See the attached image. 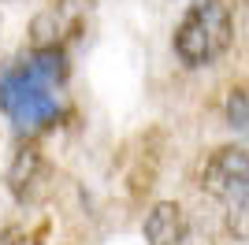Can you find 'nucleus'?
Masks as SVG:
<instances>
[{
	"label": "nucleus",
	"instance_id": "nucleus-7",
	"mask_svg": "<svg viewBox=\"0 0 249 245\" xmlns=\"http://www.w3.org/2000/svg\"><path fill=\"white\" fill-rule=\"evenodd\" d=\"M227 126H234V130H246L249 126V97L242 89L227 93Z\"/></svg>",
	"mask_w": 249,
	"mask_h": 245
},
{
	"label": "nucleus",
	"instance_id": "nucleus-3",
	"mask_svg": "<svg viewBox=\"0 0 249 245\" xmlns=\"http://www.w3.org/2000/svg\"><path fill=\"white\" fill-rule=\"evenodd\" d=\"M201 190L227 212L234 238H249V153L238 145H223L201 167Z\"/></svg>",
	"mask_w": 249,
	"mask_h": 245
},
{
	"label": "nucleus",
	"instance_id": "nucleus-4",
	"mask_svg": "<svg viewBox=\"0 0 249 245\" xmlns=\"http://www.w3.org/2000/svg\"><path fill=\"white\" fill-rule=\"evenodd\" d=\"M8 190L19 204H37L49 193V163L34 145H22L8 163Z\"/></svg>",
	"mask_w": 249,
	"mask_h": 245
},
{
	"label": "nucleus",
	"instance_id": "nucleus-8",
	"mask_svg": "<svg viewBox=\"0 0 249 245\" xmlns=\"http://www.w3.org/2000/svg\"><path fill=\"white\" fill-rule=\"evenodd\" d=\"M0 4H8V0H0Z\"/></svg>",
	"mask_w": 249,
	"mask_h": 245
},
{
	"label": "nucleus",
	"instance_id": "nucleus-6",
	"mask_svg": "<svg viewBox=\"0 0 249 245\" xmlns=\"http://www.w3.org/2000/svg\"><path fill=\"white\" fill-rule=\"evenodd\" d=\"M142 238H145V245H186L190 219H186V212H182V204L156 201L153 208H149L145 223H142Z\"/></svg>",
	"mask_w": 249,
	"mask_h": 245
},
{
	"label": "nucleus",
	"instance_id": "nucleus-1",
	"mask_svg": "<svg viewBox=\"0 0 249 245\" xmlns=\"http://www.w3.org/2000/svg\"><path fill=\"white\" fill-rule=\"evenodd\" d=\"M67 82V49L34 45L0 67V112L19 134H41L60 119V86Z\"/></svg>",
	"mask_w": 249,
	"mask_h": 245
},
{
	"label": "nucleus",
	"instance_id": "nucleus-5",
	"mask_svg": "<svg viewBox=\"0 0 249 245\" xmlns=\"http://www.w3.org/2000/svg\"><path fill=\"white\" fill-rule=\"evenodd\" d=\"M89 8H93V0H56L34 26V34H37L34 45H63L67 49V41L82 34Z\"/></svg>",
	"mask_w": 249,
	"mask_h": 245
},
{
	"label": "nucleus",
	"instance_id": "nucleus-2",
	"mask_svg": "<svg viewBox=\"0 0 249 245\" xmlns=\"http://www.w3.org/2000/svg\"><path fill=\"white\" fill-rule=\"evenodd\" d=\"M234 41V15L227 0H190L171 34V52L190 71L212 67Z\"/></svg>",
	"mask_w": 249,
	"mask_h": 245
}]
</instances>
